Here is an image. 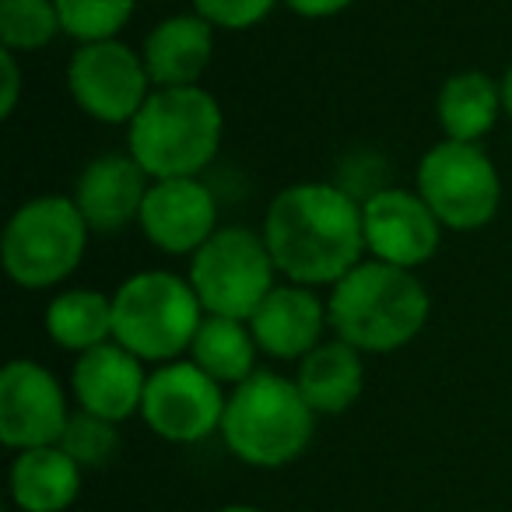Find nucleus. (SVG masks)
Listing matches in <instances>:
<instances>
[{"mask_svg":"<svg viewBox=\"0 0 512 512\" xmlns=\"http://www.w3.org/2000/svg\"><path fill=\"white\" fill-rule=\"evenodd\" d=\"M260 235L292 285H337L362 264L365 211L334 183H295L271 200Z\"/></svg>","mask_w":512,"mask_h":512,"instance_id":"1","label":"nucleus"},{"mask_svg":"<svg viewBox=\"0 0 512 512\" xmlns=\"http://www.w3.org/2000/svg\"><path fill=\"white\" fill-rule=\"evenodd\" d=\"M432 299L414 271L362 260L334 285L327 302V320L341 341L365 355H386L425 330Z\"/></svg>","mask_w":512,"mask_h":512,"instance_id":"2","label":"nucleus"},{"mask_svg":"<svg viewBox=\"0 0 512 512\" xmlns=\"http://www.w3.org/2000/svg\"><path fill=\"white\" fill-rule=\"evenodd\" d=\"M225 134V116L211 92L155 88L130 120L127 151L151 179H197L214 162Z\"/></svg>","mask_w":512,"mask_h":512,"instance_id":"3","label":"nucleus"},{"mask_svg":"<svg viewBox=\"0 0 512 512\" xmlns=\"http://www.w3.org/2000/svg\"><path fill=\"white\" fill-rule=\"evenodd\" d=\"M316 411L306 404L295 379L256 369L228 393L221 439L249 467H288L309 449Z\"/></svg>","mask_w":512,"mask_h":512,"instance_id":"4","label":"nucleus"},{"mask_svg":"<svg viewBox=\"0 0 512 512\" xmlns=\"http://www.w3.org/2000/svg\"><path fill=\"white\" fill-rule=\"evenodd\" d=\"M204 323V306L190 278L169 271H141L113 295V341L141 362H176L190 351Z\"/></svg>","mask_w":512,"mask_h":512,"instance_id":"5","label":"nucleus"},{"mask_svg":"<svg viewBox=\"0 0 512 512\" xmlns=\"http://www.w3.org/2000/svg\"><path fill=\"white\" fill-rule=\"evenodd\" d=\"M88 232L92 228L81 218L74 197L46 193L29 200L11 214L0 239L4 271L18 288H29V292L57 288L85 260Z\"/></svg>","mask_w":512,"mask_h":512,"instance_id":"6","label":"nucleus"},{"mask_svg":"<svg viewBox=\"0 0 512 512\" xmlns=\"http://www.w3.org/2000/svg\"><path fill=\"white\" fill-rule=\"evenodd\" d=\"M274 274L278 267L264 235L239 225L218 228L190 260V285L204 313L228 320H253L256 309L278 288Z\"/></svg>","mask_w":512,"mask_h":512,"instance_id":"7","label":"nucleus"},{"mask_svg":"<svg viewBox=\"0 0 512 512\" xmlns=\"http://www.w3.org/2000/svg\"><path fill=\"white\" fill-rule=\"evenodd\" d=\"M418 193L449 232H477L502 207V179L481 144L439 141L418 165Z\"/></svg>","mask_w":512,"mask_h":512,"instance_id":"8","label":"nucleus"},{"mask_svg":"<svg viewBox=\"0 0 512 512\" xmlns=\"http://www.w3.org/2000/svg\"><path fill=\"white\" fill-rule=\"evenodd\" d=\"M67 88L85 116L99 123H127L151 99L144 57L120 39L88 43L67 64Z\"/></svg>","mask_w":512,"mask_h":512,"instance_id":"9","label":"nucleus"},{"mask_svg":"<svg viewBox=\"0 0 512 512\" xmlns=\"http://www.w3.org/2000/svg\"><path fill=\"white\" fill-rule=\"evenodd\" d=\"M225 390L218 379L207 376L193 362H165L148 376L141 418L158 439L179 442H204L207 435L221 432L225 418Z\"/></svg>","mask_w":512,"mask_h":512,"instance_id":"10","label":"nucleus"},{"mask_svg":"<svg viewBox=\"0 0 512 512\" xmlns=\"http://www.w3.org/2000/svg\"><path fill=\"white\" fill-rule=\"evenodd\" d=\"M71 421L67 393L46 365L15 358L0 372V442L15 453L60 446Z\"/></svg>","mask_w":512,"mask_h":512,"instance_id":"11","label":"nucleus"},{"mask_svg":"<svg viewBox=\"0 0 512 512\" xmlns=\"http://www.w3.org/2000/svg\"><path fill=\"white\" fill-rule=\"evenodd\" d=\"M365 211V249L372 260L414 267L428 264L442 242V221L421 200L418 190H376L362 204Z\"/></svg>","mask_w":512,"mask_h":512,"instance_id":"12","label":"nucleus"},{"mask_svg":"<svg viewBox=\"0 0 512 512\" xmlns=\"http://www.w3.org/2000/svg\"><path fill=\"white\" fill-rule=\"evenodd\" d=\"M137 221L162 253L193 256L218 232V204L200 179H155Z\"/></svg>","mask_w":512,"mask_h":512,"instance_id":"13","label":"nucleus"},{"mask_svg":"<svg viewBox=\"0 0 512 512\" xmlns=\"http://www.w3.org/2000/svg\"><path fill=\"white\" fill-rule=\"evenodd\" d=\"M71 390L81 411L120 425L141 411L148 372H144L141 358L130 355L123 344L109 341L78 355L71 372Z\"/></svg>","mask_w":512,"mask_h":512,"instance_id":"14","label":"nucleus"},{"mask_svg":"<svg viewBox=\"0 0 512 512\" xmlns=\"http://www.w3.org/2000/svg\"><path fill=\"white\" fill-rule=\"evenodd\" d=\"M134 155H99L74 183V204L92 232H120L141 218L151 183Z\"/></svg>","mask_w":512,"mask_h":512,"instance_id":"15","label":"nucleus"},{"mask_svg":"<svg viewBox=\"0 0 512 512\" xmlns=\"http://www.w3.org/2000/svg\"><path fill=\"white\" fill-rule=\"evenodd\" d=\"M327 323V306L306 285H278L253 313L249 330L264 355L281 362H302L309 351L320 348V334Z\"/></svg>","mask_w":512,"mask_h":512,"instance_id":"16","label":"nucleus"},{"mask_svg":"<svg viewBox=\"0 0 512 512\" xmlns=\"http://www.w3.org/2000/svg\"><path fill=\"white\" fill-rule=\"evenodd\" d=\"M214 53V25L193 15H172L144 39V67L155 88H193Z\"/></svg>","mask_w":512,"mask_h":512,"instance_id":"17","label":"nucleus"},{"mask_svg":"<svg viewBox=\"0 0 512 512\" xmlns=\"http://www.w3.org/2000/svg\"><path fill=\"white\" fill-rule=\"evenodd\" d=\"M81 495V463L60 446L25 449L11 463V502L22 512H67Z\"/></svg>","mask_w":512,"mask_h":512,"instance_id":"18","label":"nucleus"},{"mask_svg":"<svg viewBox=\"0 0 512 512\" xmlns=\"http://www.w3.org/2000/svg\"><path fill=\"white\" fill-rule=\"evenodd\" d=\"M295 386L316 414H344L365 390L362 351L348 341H327L299 362Z\"/></svg>","mask_w":512,"mask_h":512,"instance_id":"19","label":"nucleus"},{"mask_svg":"<svg viewBox=\"0 0 512 512\" xmlns=\"http://www.w3.org/2000/svg\"><path fill=\"white\" fill-rule=\"evenodd\" d=\"M502 113V81L488 78L484 71L453 74L435 99V116L446 141L477 144L484 134H491Z\"/></svg>","mask_w":512,"mask_h":512,"instance_id":"20","label":"nucleus"},{"mask_svg":"<svg viewBox=\"0 0 512 512\" xmlns=\"http://www.w3.org/2000/svg\"><path fill=\"white\" fill-rule=\"evenodd\" d=\"M43 323L57 348L85 355L113 341V299L92 288H71L46 306Z\"/></svg>","mask_w":512,"mask_h":512,"instance_id":"21","label":"nucleus"},{"mask_svg":"<svg viewBox=\"0 0 512 512\" xmlns=\"http://www.w3.org/2000/svg\"><path fill=\"white\" fill-rule=\"evenodd\" d=\"M256 337L246 320L204 316L197 337L190 344V362L200 365L221 386H239L256 372Z\"/></svg>","mask_w":512,"mask_h":512,"instance_id":"22","label":"nucleus"},{"mask_svg":"<svg viewBox=\"0 0 512 512\" xmlns=\"http://www.w3.org/2000/svg\"><path fill=\"white\" fill-rule=\"evenodd\" d=\"M64 32L57 0H0V43L11 53L43 50Z\"/></svg>","mask_w":512,"mask_h":512,"instance_id":"23","label":"nucleus"},{"mask_svg":"<svg viewBox=\"0 0 512 512\" xmlns=\"http://www.w3.org/2000/svg\"><path fill=\"white\" fill-rule=\"evenodd\" d=\"M134 4L137 0H57V11L67 36L88 46L120 36L134 18Z\"/></svg>","mask_w":512,"mask_h":512,"instance_id":"24","label":"nucleus"},{"mask_svg":"<svg viewBox=\"0 0 512 512\" xmlns=\"http://www.w3.org/2000/svg\"><path fill=\"white\" fill-rule=\"evenodd\" d=\"M116 446H120V435H116L113 421L95 418V414H88V411L71 414V421H67V428H64V439H60V449L71 453L74 460L81 463V470L109 463Z\"/></svg>","mask_w":512,"mask_h":512,"instance_id":"25","label":"nucleus"},{"mask_svg":"<svg viewBox=\"0 0 512 512\" xmlns=\"http://www.w3.org/2000/svg\"><path fill=\"white\" fill-rule=\"evenodd\" d=\"M274 8H278V0H193V11L204 22H211L214 29H225V32L253 29Z\"/></svg>","mask_w":512,"mask_h":512,"instance_id":"26","label":"nucleus"},{"mask_svg":"<svg viewBox=\"0 0 512 512\" xmlns=\"http://www.w3.org/2000/svg\"><path fill=\"white\" fill-rule=\"evenodd\" d=\"M0 67H4V102H0V116H11L18 109V95H22V71L11 50L0 53Z\"/></svg>","mask_w":512,"mask_h":512,"instance_id":"27","label":"nucleus"},{"mask_svg":"<svg viewBox=\"0 0 512 512\" xmlns=\"http://www.w3.org/2000/svg\"><path fill=\"white\" fill-rule=\"evenodd\" d=\"M285 4L302 18H334L348 11L355 0H285Z\"/></svg>","mask_w":512,"mask_h":512,"instance_id":"28","label":"nucleus"},{"mask_svg":"<svg viewBox=\"0 0 512 512\" xmlns=\"http://www.w3.org/2000/svg\"><path fill=\"white\" fill-rule=\"evenodd\" d=\"M502 106H505V116L512 120V64H509V71H505V78H502Z\"/></svg>","mask_w":512,"mask_h":512,"instance_id":"29","label":"nucleus"},{"mask_svg":"<svg viewBox=\"0 0 512 512\" xmlns=\"http://www.w3.org/2000/svg\"><path fill=\"white\" fill-rule=\"evenodd\" d=\"M218 512H264V509H256V505H242V502H235V505H225V509H218Z\"/></svg>","mask_w":512,"mask_h":512,"instance_id":"30","label":"nucleus"}]
</instances>
